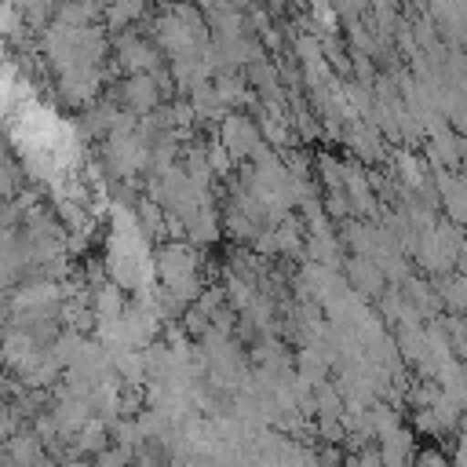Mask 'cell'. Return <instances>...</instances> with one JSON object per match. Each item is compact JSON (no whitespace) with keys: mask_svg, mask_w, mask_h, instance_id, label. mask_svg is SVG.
<instances>
[{"mask_svg":"<svg viewBox=\"0 0 467 467\" xmlns=\"http://www.w3.org/2000/svg\"><path fill=\"white\" fill-rule=\"evenodd\" d=\"M347 277H350V288H354L358 296H368V292H376V288L383 285V270H379L372 259H365V255H354V259L347 263Z\"/></svg>","mask_w":467,"mask_h":467,"instance_id":"3","label":"cell"},{"mask_svg":"<svg viewBox=\"0 0 467 467\" xmlns=\"http://www.w3.org/2000/svg\"><path fill=\"white\" fill-rule=\"evenodd\" d=\"M157 80L150 77V73H139V77H131V80H124V88H120V99L128 102V109L131 113H146V109H153L157 106Z\"/></svg>","mask_w":467,"mask_h":467,"instance_id":"2","label":"cell"},{"mask_svg":"<svg viewBox=\"0 0 467 467\" xmlns=\"http://www.w3.org/2000/svg\"><path fill=\"white\" fill-rule=\"evenodd\" d=\"M212 88H215V95H219V102H223V106H230V102H241V99H244V80H241V77H234V73H223Z\"/></svg>","mask_w":467,"mask_h":467,"instance_id":"6","label":"cell"},{"mask_svg":"<svg viewBox=\"0 0 467 467\" xmlns=\"http://www.w3.org/2000/svg\"><path fill=\"white\" fill-rule=\"evenodd\" d=\"M441 299L452 303L456 310H467V277H456V281L441 285Z\"/></svg>","mask_w":467,"mask_h":467,"instance_id":"7","label":"cell"},{"mask_svg":"<svg viewBox=\"0 0 467 467\" xmlns=\"http://www.w3.org/2000/svg\"><path fill=\"white\" fill-rule=\"evenodd\" d=\"M420 467H449V463H445V456H441V452H434V449H427V452L420 456Z\"/></svg>","mask_w":467,"mask_h":467,"instance_id":"9","label":"cell"},{"mask_svg":"<svg viewBox=\"0 0 467 467\" xmlns=\"http://www.w3.org/2000/svg\"><path fill=\"white\" fill-rule=\"evenodd\" d=\"M219 142L226 146V153H230V157H244V153H255V150L263 146V139H259L255 124H252L248 117H237V113L223 117V128H219Z\"/></svg>","mask_w":467,"mask_h":467,"instance_id":"1","label":"cell"},{"mask_svg":"<svg viewBox=\"0 0 467 467\" xmlns=\"http://www.w3.org/2000/svg\"><path fill=\"white\" fill-rule=\"evenodd\" d=\"M347 467H387V463H383L379 449H365V452H361V456H354Z\"/></svg>","mask_w":467,"mask_h":467,"instance_id":"8","label":"cell"},{"mask_svg":"<svg viewBox=\"0 0 467 467\" xmlns=\"http://www.w3.org/2000/svg\"><path fill=\"white\" fill-rule=\"evenodd\" d=\"M120 55H124V66H128V69H135V77H139V73H146V69L153 66V47H146V44H142V40H135V36L120 40Z\"/></svg>","mask_w":467,"mask_h":467,"instance_id":"5","label":"cell"},{"mask_svg":"<svg viewBox=\"0 0 467 467\" xmlns=\"http://www.w3.org/2000/svg\"><path fill=\"white\" fill-rule=\"evenodd\" d=\"M379 456H383V463L387 467H405L409 463V456H412V434L409 431H390L383 441H379Z\"/></svg>","mask_w":467,"mask_h":467,"instance_id":"4","label":"cell"}]
</instances>
